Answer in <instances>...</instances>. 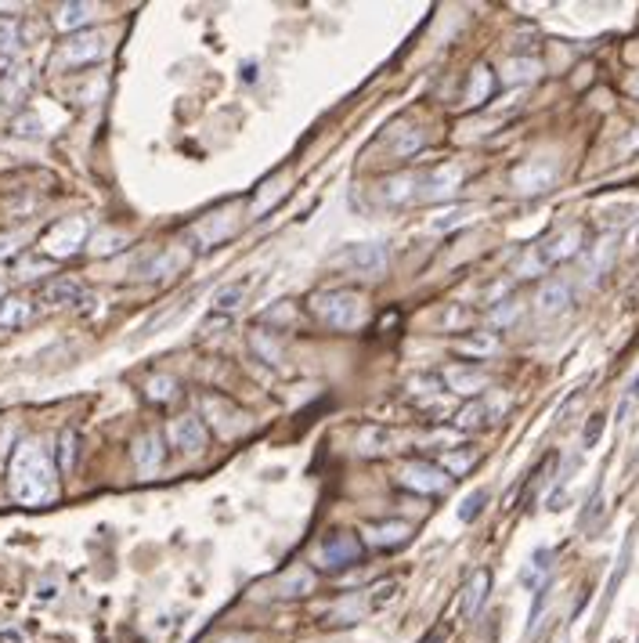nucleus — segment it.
<instances>
[{
    "label": "nucleus",
    "mask_w": 639,
    "mask_h": 643,
    "mask_svg": "<svg viewBox=\"0 0 639 643\" xmlns=\"http://www.w3.org/2000/svg\"><path fill=\"white\" fill-rule=\"evenodd\" d=\"M557 181V163L553 159H527L524 167L513 170V185L520 192H545Z\"/></svg>",
    "instance_id": "10"
},
{
    "label": "nucleus",
    "mask_w": 639,
    "mask_h": 643,
    "mask_svg": "<svg viewBox=\"0 0 639 643\" xmlns=\"http://www.w3.org/2000/svg\"><path fill=\"white\" fill-rule=\"evenodd\" d=\"M495 90V76L488 66H477L473 76H470V87H466V105H484Z\"/></svg>",
    "instance_id": "24"
},
{
    "label": "nucleus",
    "mask_w": 639,
    "mask_h": 643,
    "mask_svg": "<svg viewBox=\"0 0 639 643\" xmlns=\"http://www.w3.org/2000/svg\"><path fill=\"white\" fill-rule=\"evenodd\" d=\"M394 593H397V582H380V585L373 589V600H369V608H373V611H380L383 604H390V600H394Z\"/></svg>",
    "instance_id": "38"
},
{
    "label": "nucleus",
    "mask_w": 639,
    "mask_h": 643,
    "mask_svg": "<svg viewBox=\"0 0 639 643\" xmlns=\"http://www.w3.org/2000/svg\"><path fill=\"white\" fill-rule=\"evenodd\" d=\"M109 55V40L102 33H76L62 43L58 62L62 66H87V62H98Z\"/></svg>",
    "instance_id": "8"
},
{
    "label": "nucleus",
    "mask_w": 639,
    "mask_h": 643,
    "mask_svg": "<svg viewBox=\"0 0 639 643\" xmlns=\"http://www.w3.org/2000/svg\"><path fill=\"white\" fill-rule=\"evenodd\" d=\"M484 502H488V492H484V488L470 492V495L463 499V507H459V521H463V524L477 521V517H481V510H484Z\"/></svg>",
    "instance_id": "32"
},
{
    "label": "nucleus",
    "mask_w": 639,
    "mask_h": 643,
    "mask_svg": "<svg viewBox=\"0 0 639 643\" xmlns=\"http://www.w3.org/2000/svg\"><path fill=\"white\" fill-rule=\"evenodd\" d=\"M163 463V438L159 434H142L134 441V467L142 474H156Z\"/></svg>",
    "instance_id": "17"
},
{
    "label": "nucleus",
    "mask_w": 639,
    "mask_h": 643,
    "mask_svg": "<svg viewBox=\"0 0 639 643\" xmlns=\"http://www.w3.org/2000/svg\"><path fill=\"white\" fill-rule=\"evenodd\" d=\"M87 236H90L87 217H65V221L51 224L48 232H43L40 250L48 257H55V260H65V257H73V253H80L87 246Z\"/></svg>",
    "instance_id": "3"
},
{
    "label": "nucleus",
    "mask_w": 639,
    "mask_h": 643,
    "mask_svg": "<svg viewBox=\"0 0 639 643\" xmlns=\"http://www.w3.org/2000/svg\"><path fill=\"white\" fill-rule=\"evenodd\" d=\"M250 286H253V279H239V283H232V286H220V290L213 293V307H217V311H232L235 304L246 300Z\"/></svg>",
    "instance_id": "27"
},
{
    "label": "nucleus",
    "mask_w": 639,
    "mask_h": 643,
    "mask_svg": "<svg viewBox=\"0 0 639 643\" xmlns=\"http://www.w3.org/2000/svg\"><path fill=\"white\" fill-rule=\"evenodd\" d=\"M149 398L152 401H173L177 398V383L170 380V376H156V380H149Z\"/></svg>",
    "instance_id": "33"
},
{
    "label": "nucleus",
    "mask_w": 639,
    "mask_h": 643,
    "mask_svg": "<svg viewBox=\"0 0 639 643\" xmlns=\"http://www.w3.org/2000/svg\"><path fill=\"white\" fill-rule=\"evenodd\" d=\"M488 593H491V571H473V578L466 582V589H463V604H459V615L463 618H477V611L484 608V600H488Z\"/></svg>",
    "instance_id": "16"
},
{
    "label": "nucleus",
    "mask_w": 639,
    "mask_h": 643,
    "mask_svg": "<svg viewBox=\"0 0 639 643\" xmlns=\"http://www.w3.org/2000/svg\"><path fill=\"white\" fill-rule=\"evenodd\" d=\"M441 383L455 394H481L488 387V373L473 369V365H451V369L441 373Z\"/></svg>",
    "instance_id": "12"
},
{
    "label": "nucleus",
    "mask_w": 639,
    "mask_h": 643,
    "mask_svg": "<svg viewBox=\"0 0 639 643\" xmlns=\"http://www.w3.org/2000/svg\"><path fill=\"white\" fill-rule=\"evenodd\" d=\"M578 250H581V228H564L560 236H553L538 250V260L542 264H560V260H571Z\"/></svg>",
    "instance_id": "14"
},
{
    "label": "nucleus",
    "mask_w": 639,
    "mask_h": 643,
    "mask_svg": "<svg viewBox=\"0 0 639 643\" xmlns=\"http://www.w3.org/2000/svg\"><path fill=\"white\" fill-rule=\"evenodd\" d=\"M502 412V405L498 401H488V398H477L473 405H466L459 416H455V427L459 430H473V427H488V423H495V416Z\"/></svg>",
    "instance_id": "18"
},
{
    "label": "nucleus",
    "mask_w": 639,
    "mask_h": 643,
    "mask_svg": "<svg viewBox=\"0 0 639 643\" xmlns=\"http://www.w3.org/2000/svg\"><path fill=\"white\" fill-rule=\"evenodd\" d=\"M15 48H19V22L0 19V58H12Z\"/></svg>",
    "instance_id": "31"
},
{
    "label": "nucleus",
    "mask_w": 639,
    "mask_h": 643,
    "mask_svg": "<svg viewBox=\"0 0 639 643\" xmlns=\"http://www.w3.org/2000/svg\"><path fill=\"white\" fill-rule=\"evenodd\" d=\"M33 307L29 300L22 297H0V326H22V322H29Z\"/></svg>",
    "instance_id": "26"
},
{
    "label": "nucleus",
    "mask_w": 639,
    "mask_h": 643,
    "mask_svg": "<svg viewBox=\"0 0 639 643\" xmlns=\"http://www.w3.org/2000/svg\"><path fill=\"white\" fill-rule=\"evenodd\" d=\"M307 307L318 322H326L329 329H361L365 318H369L365 297L354 290H318L307 297Z\"/></svg>",
    "instance_id": "2"
},
{
    "label": "nucleus",
    "mask_w": 639,
    "mask_h": 643,
    "mask_svg": "<svg viewBox=\"0 0 639 643\" xmlns=\"http://www.w3.org/2000/svg\"><path fill=\"white\" fill-rule=\"evenodd\" d=\"M466 213H470V206H459V210H451V213H444L441 221H434V232H448V228H455V224H463V221H466Z\"/></svg>",
    "instance_id": "40"
},
{
    "label": "nucleus",
    "mask_w": 639,
    "mask_h": 643,
    "mask_svg": "<svg viewBox=\"0 0 639 643\" xmlns=\"http://www.w3.org/2000/svg\"><path fill=\"white\" fill-rule=\"evenodd\" d=\"M397 481L408 492H420V495H441V492L451 488V477L437 463H423V459H416V463H404L397 470Z\"/></svg>",
    "instance_id": "7"
},
{
    "label": "nucleus",
    "mask_w": 639,
    "mask_h": 643,
    "mask_svg": "<svg viewBox=\"0 0 639 643\" xmlns=\"http://www.w3.org/2000/svg\"><path fill=\"white\" fill-rule=\"evenodd\" d=\"M76 300H83V290L73 279H55L40 290V304H48V307H69Z\"/></svg>",
    "instance_id": "20"
},
{
    "label": "nucleus",
    "mask_w": 639,
    "mask_h": 643,
    "mask_svg": "<svg viewBox=\"0 0 639 643\" xmlns=\"http://www.w3.org/2000/svg\"><path fill=\"white\" fill-rule=\"evenodd\" d=\"M550 561H553V549H535V557L527 561V568H524L520 582H524V585H531V589L545 585V582H550V578H545V575H550V568H553Z\"/></svg>",
    "instance_id": "23"
},
{
    "label": "nucleus",
    "mask_w": 639,
    "mask_h": 643,
    "mask_svg": "<svg viewBox=\"0 0 639 643\" xmlns=\"http://www.w3.org/2000/svg\"><path fill=\"white\" fill-rule=\"evenodd\" d=\"M513 314H517V304L510 300L506 307H495L491 311V322H502V326H506V322H513Z\"/></svg>",
    "instance_id": "42"
},
{
    "label": "nucleus",
    "mask_w": 639,
    "mask_h": 643,
    "mask_svg": "<svg viewBox=\"0 0 639 643\" xmlns=\"http://www.w3.org/2000/svg\"><path fill=\"white\" fill-rule=\"evenodd\" d=\"M361 535L369 538L376 549H397V546H404L408 538H412V524L408 521H383V524H369Z\"/></svg>",
    "instance_id": "15"
},
{
    "label": "nucleus",
    "mask_w": 639,
    "mask_h": 643,
    "mask_svg": "<svg viewBox=\"0 0 639 643\" xmlns=\"http://www.w3.org/2000/svg\"><path fill=\"white\" fill-rule=\"evenodd\" d=\"M189 260H192V250L185 243H173V246H163L145 264V275H149V279H173V275H181L189 267Z\"/></svg>",
    "instance_id": "11"
},
{
    "label": "nucleus",
    "mask_w": 639,
    "mask_h": 643,
    "mask_svg": "<svg viewBox=\"0 0 639 643\" xmlns=\"http://www.w3.org/2000/svg\"><path fill=\"white\" fill-rule=\"evenodd\" d=\"M635 401H639V373H635V380L625 387V398H621V405H618V423L628 416V408H632Z\"/></svg>",
    "instance_id": "39"
},
{
    "label": "nucleus",
    "mask_w": 639,
    "mask_h": 643,
    "mask_svg": "<svg viewBox=\"0 0 639 643\" xmlns=\"http://www.w3.org/2000/svg\"><path fill=\"white\" fill-rule=\"evenodd\" d=\"M628 557H632V538H625V546H621V557H618V568H614V575H611V582H607L600 615H607V608H611V600H614V593H618V585H621V578H625V571H628Z\"/></svg>",
    "instance_id": "28"
},
{
    "label": "nucleus",
    "mask_w": 639,
    "mask_h": 643,
    "mask_svg": "<svg viewBox=\"0 0 639 643\" xmlns=\"http://www.w3.org/2000/svg\"><path fill=\"white\" fill-rule=\"evenodd\" d=\"M448 632H451V629L441 622V625H434V629H430V632H427L420 643H448Z\"/></svg>",
    "instance_id": "41"
},
{
    "label": "nucleus",
    "mask_w": 639,
    "mask_h": 643,
    "mask_svg": "<svg viewBox=\"0 0 639 643\" xmlns=\"http://www.w3.org/2000/svg\"><path fill=\"white\" fill-rule=\"evenodd\" d=\"M90 19H95V8H90V4H62L58 15H55V26H58L62 33H73V29L87 26Z\"/></svg>",
    "instance_id": "25"
},
{
    "label": "nucleus",
    "mask_w": 639,
    "mask_h": 643,
    "mask_svg": "<svg viewBox=\"0 0 639 643\" xmlns=\"http://www.w3.org/2000/svg\"><path fill=\"white\" fill-rule=\"evenodd\" d=\"M203 408L210 412L213 427H217L220 434H227V438H232V434H239V430L246 427V416H243V412H239L235 405H227L224 398H213V394H206V398H203Z\"/></svg>",
    "instance_id": "13"
},
{
    "label": "nucleus",
    "mask_w": 639,
    "mask_h": 643,
    "mask_svg": "<svg viewBox=\"0 0 639 643\" xmlns=\"http://www.w3.org/2000/svg\"><path fill=\"white\" fill-rule=\"evenodd\" d=\"M166 438H170V445L177 452H189V455H199L206 448V427H203L199 416H177V420H170Z\"/></svg>",
    "instance_id": "9"
},
{
    "label": "nucleus",
    "mask_w": 639,
    "mask_h": 643,
    "mask_svg": "<svg viewBox=\"0 0 639 643\" xmlns=\"http://www.w3.org/2000/svg\"><path fill=\"white\" fill-rule=\"evenodd\" d=\"M271 589H275L271 596H282V600H289V596H307L314 589V575L307 568H293L289 575H282Z\"/></svg>",
    "instance_id": "22"
},
{
    "label": "nucleus",
    "mask_w": 639,
    "mask_h": 643,
    "mask_svg": "<svg viewBox=\"0 0 639 643\" xmlns=\"http://www.w3.org/2000/svg\"><path fill=\"white\" fill-rule=\"evenodd\" d=\"M8 492L22 507H43L55 499V463L36 441H22L8 463Z\"/></svg>",
    "instance_id": "1"
},
{
    "label": "nucleus",
    "mask_w": 639,
    "mask_h": 643,
    "mask_svg": "<svg viewBox=\"0 0 639 643\" xmlns=\"http://www.w3.org/2000/svg\"><path fill=\"white\" fill-rule=\"evenodd\" d=\"M213 643H253L250 636H220V639H213Z\"/></svg>",
    "instance_id": "44"
},
{
    "label": "nucleus",
    "mask_w": 639,
    "mask_h": 643,
    "mask_svg": "<svg viewBox=\"0 0 639 643\" xmlns=\"http://www.w3.org/2000/svg\"><path fill=\"white\" fill-rule=\"evenodd\" d=\"M632 95H635V98H639V76H635V80H632Z\"/></svg>",
    "instance_id": "45"
},
{
    "label": "nucleus",
    "mask_w": 639,
    "mask_h": 643,
    "mask_svg": "<svg viewBox=\"0 0 639 643\" xmlns=\"http://www.w3.org/2000/svg\"><path fill=\"white\" fill-rule=\"evenodd\" d=\"M311 561L326 571H340V568H350L354 561H361V538L354 531H333L326 535L322 542L314 546Z\"/></svg>",
    "instance_id": "4"
},
{
    "label": "nucleus",
    "mask_w": 639,
    "mask_h": 643,
    "mask_svg": "<svg viewBox=\"0 0 639 643\" xmlns=\"http://www.w3.org/2000/svg\"><path fill=\"white\" fill-rule=\"evenodd\" d=\"M15 246H19V239H15V236L0 232V260H4V257H12V253H15Z\"/></svg>",
    "instance_id": "43"
},
{
    "label": "nucleus",
    "mask_w": 639,
    "mask_h": 643,
    "mask_svg": "<svg viewBox=\"0 0 639 643\" xmlns=\"http://www.w3.org/2000/svg\"><path fill=\"white\" fill-rule=\"evenodd\" d=\"M473 459H477V452H473V448H463V452H444L437 467H441L448 477H455V474H466V470L473 467Z\"/></svg>",
    "instance_id": "29"
},
{
    "label": "nucleus",
    "mask_w": 639,
    "mask_h": 643,
    "mask_svg": "<svg viewBox=\"0 0 639 643\" xmlns=\"http://www.w3.org/2000/svg\"><path fill=\"white\" fill-rule=\"evenodd\" d=\"M604 427H607V416H604V412H597V416H589L585 434H581V445H585V448H597V441L604 438Z\"/></svg>",
    "instance_id": "36"
},
{
    "label": "nucleus",
    "mask_w": 639,
    "mask_h": 643,
    "mask_svg": "<svg viewBox=\"0 0 639 643\" xmlns=\"http://www.w3.org/2000/svg\"><path fill=\"white\" fill-rule=\"evenodd\" d=\"M401 134H404L401 142H394V145H390V152H394V156H412V152H420V149H423V134H420V130H401Z\"/></svg>",
    "instance_id": "34"
},
{
    "label": "nucleus",
    "mask_w": 639,
    "mask_h": 643,
    "mask_svg": "<svg viewBox=\"0 0 639 643\" xmlns=\"http://www.w3.org/2000/svg\"><path fill=\"white\" fill-rule=\"evenodd\" d=\"M333 264L347 267L354 275H369V279H376V275L387 271V264H390V246L387 243H358V246H347Z\"/></svg>",
    "instance_id": "6"
},
{
    "label": "nucleus",
    "mask_w": 639,
    "mask_h": 643,
    "mask_svg": "<svg viewBox=\"0 0 639 643\" xmlns=\"http://www.w3.org/2000/svg\"><path fill=\"white\" fill-rule=\"evenodd\" d=\"M358 455H387L394 452V434L387 427H365L358 430Z\"/></svg>",
    "instance_id": "21"
},
{
    "label": "nucleus",
    "mask_w": 639,
    "mask_h": 643,
    "mask_svg": "<svg viewBox=\"0 0 639 643\" xmlns=\"http://www.w3.org/2000/svg\"><path fill=\"white\" fill-rule=\"evenodd\" d=\"M463 185V167L459 163H441L430 170H420V196L416 203H441L448 196H455Z\"/></svg>",
    "instance_id": "5"
},
{
    "label": "nucleus",
    "mask_w": 639,
    "mask_h": 643,
    "mask_svg": "<svg viewBox=\"0 0 639 643\" xmlns=\"http://www.w3.org/2000/svg\"><path fill=\"white\" fill-rule=\"evenodd\" d=\"M73 463H76V434L65 430V434L58 438V467H62V470H73Z\"/></svg>",
    "instance_id": "35"
},
{
    "label": "nucleus",
    "mask_w": 639,
    "mask_h": 643,
    "mask_svg": "<svg viewBox=\"0 0 639 643\" xmlns=\"http://www.w3.org/2000/svg\"><path fill=\"white\" fill-rule=\"evenodd\" d=\"M498 347L495 337H470V340H459V351L463 354H491Z\"/></svg>",
    "instance_id": "37"
},
{
    "label": "nucleus",
    "mask_w": 639,
    "mask_h": 643,
    "mask_svg": "<svg viewBox=\"0 0 639 643\" xmlns=\"http://www.w3.org/2000/svg\"><path fill=\"white\" fill-rule=\"evenodd\" d=\"M567 304H571V286L564 279H550L538 290V314H545V318L567 311Z\"/></svg>",
    "instance_id": "19"
},
{
    "label": "nucleus",
    "mask_w": 639,
    "mask_h": 643,
    "mask_svg": "<svg viewBox=\"0 0 639 643\" xmlns=\"http://www.w3.org/2000/svg\"><path fill=\"white\" fill-rule=\"evenodd\" d=\"M535 76H538V62H531V58H513L506 69H502V80L506 83H524Z\"/></svg>",
    "instance_id": "30"
}]
</instances>
